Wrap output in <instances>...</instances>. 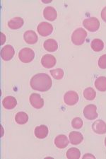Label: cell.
<instances>
[{"label": "cell", "instance_id": "f1b7e54d", "mask_svg": "<svg viewBox=\"0 0 106 159\" xmlns=\"http://www.w3.org/2000/svg\"><path fill=\"white\" fill-rule=\"evenodd\" d=\"M1 36H2V43H1V45H3L4 43H5V41H6V37H5V35H4L2 33H1Z\"/></svg>", "mask_w": 106, "mask_h": 159}, {"label": "cell", "instance_id": "e0dca14e", "mask_svg": "<svg viewBox=\"0 0 106 159\" xmlns=\"http://www.w3.org/2000/svg\"><path fill=\"white\" fill-rule=\"evenodd\" d=\"M55 146L59 148H64L69 144V140L65 135L60 134L56 137L55 139Z\"/></svg>", "mask_w": 106, "mask_h": 159}, {"label": "cell", "instance_id": "7c38bea8", "mask_svg": "<svg viewBox=\"0 0 106 159\" xmlns=\"http://www.w3.org/2000/svg\"><path fill=\"white\" fill-rule=\"evenodd\" d=\"M43 16L45 19L50 21L55 20L58 17V13H57L55 8L52 7H46L43 11Z\"/></svg>", "mask_w": 106, "mask_h": 159}, {"label": "cell", "instance_id": "44dd1931", "mask_svg": "<svg viewBox=\"0 0 106 159\" xmlns=\"http://www.w3.org/2000/svg\"><path fill=\"white\" fill-rule=\"evenodd\" d=\"M81 156V152L76 148H70L67 151V158L68 159H79Z\"/></svg>", "mask_w": 106, "mask_h": 159}, {"label": "cell", "instance_id": "3957f363", "mask_svg": "<svg viewBox=\"0 0 106 159\" xmlns=\"http://www.w3.org/2000/svg\"><path fill=\"white\" fill-rule=\"evenodd\" d=\"M19 60L24 63H29L35 57V52L32 49L28 48H23L19 53Z\"/></svg>", "mask_w": 106, "mask_h": 159}, {"label": "cell", "instance_id": "f546056e", "mask_svg": "<svg viewBox=\"0 0 106 159\" xmlns=\"http://www.w3.org/2000/svg\"><path fill=\"white\" fill-rule=\"evenodd\" d=\"M95 158L94 156H93L91 154H89V153H87V154L85 155L83 158Z\"/></svg>", "mask_w": 106, "mask_h": 159}, {"label": "cell", "instance_id": "2e32d148", "mask_svg": "<svg viewBox=\"0 0 106 159\" xmlns=\"http://www.w3.org/2000/svg\"><path fill=\"white\" fill-rule=\"evenodd\" d=\"M69 142L74 145L79 144L80 143L82 142L83 139H84V137H83L82 134L79 132H70L69 135Z\"/></svg>", "mask_w": 106, "mask_h": 159}, {"label": "cell", "instance_id": "9c48e42d", "mask_svg": "<svg viewBox=\"0 0 106 159\" xmlns=\"http://www.w3.org/2000/svg\"><path fill=\"white\" fill-rule=\"evenodd\" d=\"M30 102L31 106L36 109H40L44 106V100L38 93H32L30 96Z\"/></svg>", "mask_w": 106, "mask_h": 159}, {"label": "cell", "instance_id": "603a6c76", "mask_svg": "<svg viewBox=\"0 0 106 159\" xmlns=\"http://www.w3.org/2000/svg\"><path fill=\"white\" fill-rule=\"evenodd\" d=\"M15 120L19 125H24L28 122V116L24 112H19L15 116Z\"/></svg>", "mask_w": 106, "mask_h": 159}, {"label": "cell", "instance_id": "d4e9b609", "mask_svg": "<svg viewBox=\"0 0 106 159\" xmlns=\"http://www.w3.org/2000/svg\"><path fill=\"white\" fill-rule=\"evenodd\" d=\"M50 74L53 76V77L57 80L62 79L64 76V71L62 69H56V70H51Z\"/></svg>", "mask_w": 106, "mask_h": 159}, {"label": "cell", "instance_id": "5b68a950", "mask_svg": "<svg viewBox=\"0 0 106 159\" xmlns=\"http://www.w3.org/2000/svg\"><path fill=\"white\" fill-rule=\"evenodd\" d=\"M97 107L95 105L90 104L88 105L84 109V115L86 119L89 120H93L96 119L98 117Z\"/></svg>", "mask_w": 106, "mask_h": 159}, {"label": "cell", "instance_id": "ac0fdd59", "mask_svg": "<svg viewBox=\"0 0 106 159\" xmlns=\"http://www.w3.org/2000/svg\"><path fill=\"white\" fill-rule=\"evenodd\" d=\"M2 103H3V106L5 109L12 110L16 107L17 105V101L14 97L7 96L3 100Z\"/></svg>", "mask_w": 106, "mask_h": 159}, {"label": "cell", "instance_id": "52a82bcc", "mask_svg": "<svg viewBox=\"0 0 106 159\" xmlns=\"http://www.w3.org/2000/svg\"><path fill=\"white\" fill-rule=\"evenodd\" d=\"M38 32L41 36H48L53 30V26L48 22H42L38 25Z\"/></svg>", "mask_w": 106, "mask_h": 159}, {"label": "cell", "instance_id": "ba28073f", "mask_svg": "<svg viewBox=\"0 0 106 159\" xmlns=\"http://www.w3.org/2000/svg\"><path fill=\"white\" fill-rule=\"evenodd\" d=\"M14 48L10 45H7L1 50V57L4 61L11 60L14 55Z\"/></svg>", "mask_w": 106, "mask_h": 159}, {"label": "cell", "instance_id": "6da1fadb", "mask_svg": "<svg viewBox=\"0 0 106 159\" xmlns=\"http://www.w3.org/2000/svg\"><path fill=\"white\" fill-rule=\"evenodd\" d=\"M31 88L35 91L45 92L53 86V81L48 74L45 73H39L33 76L30 82Z\"/></svg>", "mask_w": 106, "mask_h": 159}, {"label": "cell", "instance_id": "7402d4cb", "mask_svg": "<svg viewBox=\"0 0 106 159\" xmlns=\"http://www.w3.org/2000/svg\"><path fill=\"white\" fill-rule=\"evenodd\" d=\"M90 46H91L92 50L95 52H100L104 48V43L101 40L97 38V39L92 40L91 43H90Z\"/></svg>", "mask_w": 106, "mask_h": 159}, {"label": "cell", "instance_id": "cb8c5ba5", "mask_svg": "<svg viewBox=\"0 0 106 159\" xmlns=\"http://www.w3.org/2000/svg\"><path fill=\"white\" fill-rule=\"evenodd\" d=\"M96 93L94 91V89L91 87H89L84 90V96L88 101H93L95 98Z\"/></svg>", "mask_w": 106, "mask_h": 159}, {"label": "cell", "instance_id": "83f0119b", "mask_svg": "<svg viewBox=\"0 0 106 159\" xmlns=\"http://www.w3.org/2000/svg\"><path fill=\"white\" fill-rule=\"evenodd\" d=\"M101 18L102 19L106 22V7L103 9L101 11Z\"/></svg>", "mask_w": 106, "mask_h": 159}, {"label": "cell", "instance_id": "277c9868", "mask_svg": "<svg viewBox=\"0 0 106 159\" xmlns=\"http://www.w3.org/2000/svg\"><path fill=\"white\" fill-rule=\"evenodd\" d=\"M83 25L85 29L89 30L90 32H95L99 29L100 21L97 18L90 17L89 19H86L83 21Z\"/></svg>", "mask_w": 106, "mask_h": 159}, {"label": "cell", "instance_id": "4dcf8cb0", "mask_svg": "<svg viewBox=\"0 0 106 159\" xmlns=\"http://www.w3.org/2000/svg\"><path fill=\"white\" fill-rule=\"evenodd\" d=\"M105 147H106V137H105Z\"/></svg>", "mask_w": 106, "mask_h": 159}, {"label": "cell", "instance_id": "484cf974", "mask_svg": "<svg viewBox=\"0 0 106 159\" xmlns=\"http://www.w3.org/2000/svg\"><path fill=\"white\" fill-rule=\"evenodd\" d=\"M83 120L80 118V117H75L73 120H72L71 122V125L74 129H81L83 126Z\"/></svg>", "mask_w": 106, "mask_h": 159}, {"label": "cell", "instance_id": "7a4b0ae2", "mask_svg": "<svg viewBox=\"0 0 106 159\" xmlns=\"http://www.w3.org/2000/svg\"><path fill=\"white\" fill-rule=\"evenodd\" d=\"M87 36L86 30L82 28H79L74 30L71 35V41L74 45H81L84 44Z\"/></svg>", "mask_w": 106, "mask_h": 159}, {"label": "cell", "instance_id": "8992f818", "mask_svg": "<svg viewBox=\"0 0 106 159\" xmlns=\"http://www.w3.org/2000/svg\"><path fill=\"white\" fill-rule=\"evenodd\" d=\"M64 101L68 106H74L79 101V95L76 91H69L64 94Z\"/></svg>", "mask_w": 106, "mask_h": 159}, {"label": "cell", "instance_id": "4316f807", "mask_svg": "<svg viewBox=\"0 0 106 159\" xmlns=\"http://www.w3.org/2000/svg\"><path fill=\"white\" fill-rule=\"evenodd\" d=\"M98 66L100 69H106V54L102 55L98 61Z\"/></svg>", "mask_w": 106, "mask_h": 159}, {"label": "cell", "instance_id": "9a60e30c", "mask_svg": "<svg viewBox=\"0 0 106 159\" xmlns=\"http://www.w3.org/2000/svg\"><path fill=\"white\" fill-rule=\"evenodd\" d=\"M48 128L45 125H40V126L36 127L34 133L35 136L38 139H44L47 137L48 134Z\"/></svg>", "mask_w": 106, "mask_h": 159}, {"label": "cell", "instance_id": "30bf717a", "mask_svg": "<svg viewBox=\"0 0 106 159\" xmlns=\"http://www.w3.org/2000/svg\"><path fill=\"white\" fill-rule=\"evenodd\" d=\"M56 58L52 55H45L41 59V64L44 67L50 69L56 65Z\"/></svg>", "mask_w": 106, "mask_h": 159}, {"label": "cell", "instance_id": "8fae6325", "mask_svg": "<svg viewBox=\"0 0 106 159\" xmlns=\"http://www.w3.org/2000/svg\"><path fill=\"white\" fill-rule=\"evenodd\" d=\"M92 129L96 134H105L106 133V123L102 120H98L93 123Z\"/></svg>", "mask_w": 106, "mask_h": 159}, {"label": "cell", "instance_id": "ffe728a7", "mask_svg": "<svg viewBox=\"0 0 106 159\" xmlns=\"http://www.w3.org/2000/svg\"><path fill=\"white\" fill-rule=\"evenodd\" d=\"M95 86L98 91H106V77L105 76H100L95 81Z\"/></svg>", "mask_w": 106, "mask_h": 159}, {"label": "cell", "instance_id": "5bb4252c", "mask_svg": "<svg viewBox=\"0 0 106 159\" xmlns=\"http://www.w3.org/2000/svg\"><path fill=\"white\" fill-rule=\"evenodd\" d=\"M24 19L21 17H15L13 18L8 22V26L11 29L13 30H16L19 29L20 28L22 27V25H24Z\"/></svg>", "mask_w": 106, "mask_h": 159}, {"label": "cell", "instance_id": "d6986e66", "mask_svg": "<svg viewBox=\"0 0 106 159\" xmlns=\"http://www.w3.org/2000/svg\"><path fill=\"white\" fill-rule=\"evenodd\" d=\"M44 48L48 52H55L58 48V44L54 39H48L44 42Z\"/></svg>", "mask_w": 106, "mask_h": 159}, {"label": "cell", "instance_id": "4fadbf2b", "mask_svg": "<svg viewBox=\"0 0 106 159\" xmlns=\"http://www.w3.org/2000/svg\"><path fill=\"white\" fill-rule=\"evenodd\" d=\"M24 39L28 44L33 45L37 43L38 35L33 30H27L24 34Z\"/></svg>", "mask_w": 106, "mask_h": 159}]
</instances>
